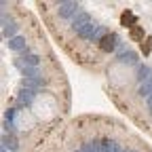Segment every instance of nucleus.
<instances>
[{"instance_id":"1","label":"nucleus","mask_w":152,"mask_h":152,"mask_svg":"<svg viewBox=\"0 0 152 152\" xmlns=\"http://www.w3.org/2000/svg\"><path fill=\"white\" fill-rule=\"evenodd\" d=\"M121 23L125 26V28H135V15H133L131 11H125L123 15H121Z\"/></svg>"},{"instance_id":"3","label":"nucleus","mask_w":152,"mask_h":152,"mask_svg":"<svg viewBox=\"0 0 152 152\" xmlns=\"http://www.w3.org/2000/svg\"><path fill=\"white\" fill-rule=\"evenodd\" d=\"M114 40H116V38H114V34H108V36H104L102 38V51H112L114 49Z\"/></svg>"},{"instance_id":"4","label":"nucleus","mask_w":152,"mask_h":152,"mask_svg":"<svg viewBox=\"0 0 152 152\" xmlns=\"http://www.w3.org/2000/svg\"><path fill=\"white\" fill-rule=\"evenodd\" d=\"M150 51H152V36H148V38H146V42H142V53L148 55Z\"/></svg>"},{"instance_id":"2","label":"nucleus","mask_w":152,"mask_h":152,"mask_svg":"<svg viewBox=\"0 0 152 152\" xmlns=\"http://www.w3.org/2000/svg\"><path fill=\"white\" fill-rule=\"evenodd\" d=\"M129 36H131V40H135V42H144V28H140V26L131 28Z\"/></svg>"}]
</instances>
